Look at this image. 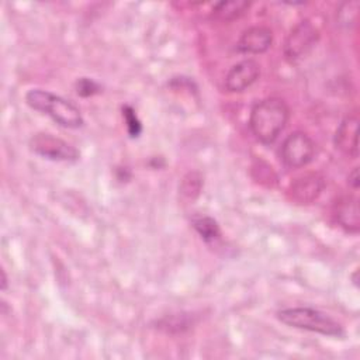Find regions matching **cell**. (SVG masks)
Listing matches in <instances>:
<instances>
[{"label":"cell","instance_id":"cell-1","mask_svg":"<svg viewBox=\"0 0 360 360\" xmlns=\"http://www.w3.org/2000/svg\"><path fill=\"white\" fill-rule=\"evenodd\" d=\"M290 108L280 97H267L257 101L249 115V127L255 138L263 145H271L285 128Z\"/></svg>","mask_w":360,"mask_h":360},{"label":"cell","instance_id":"cell-11","mask_svg":"<svg viewBox=\"0 0 360 360\" xmlns=\"http://www.w3.org/2000/svg\"><path fill=\"white\" fill-rule=\"evenodd\" d=\"M335 219L346 232L357 233L360 231V211L357 198L352 195L340 198L335 205Z\"/></svg>","mask_w":360,"mask_h":360},{"label":"cell","instance_id":"cell-16","mask_svg":"<svg viewBox=\"0 0 360 360\" xmlns=\"http://www.w3.org/2000/svg\"><path fill=\"white\" fill-rule=\"evenodd\" d=\"M357 11H359V1L354 0V1L342 3L336 14L338 22L346 28L353 27L357 21Z\"/></svg>","mask_w":360,"mask_h":360},{"label":"cell","instance_id":"cell-13","mask_svg":"<svg viewBox=\"0 0 360 360\" xmlns=\"http://www.w3.org/2000/svg\"><path fill=\"white\" fill-rule=\"evenodd\" d=\"M156 328L165 333H181L188 330L194 325V315L193 314H170L165 315L155 322Z\"/></svg>","mask_w":360,"mask_h":360},{"label":"cell","instance_id":"cell-9","mask_svg":"<svg viewBox=\"0 0 360 360\" xmlns=\"http://www.w3.org/2000/svg\"><path fill=\"white\" fill-rule=\"evenodd\" d=\"M323 179L316 173H307L297 177L288 188V194L295 204L307 205L314 202L323 190Z\"/></svg>","mask_w":360,"mask_h":360},{"label":"cell","instance_id":"cell-15","mask_svg":"<svg viewBox=\"0 0 360 360\" xmlns=\"http://www.w3.org/2000/svg\"><path fill=\"white\" fill-rule=\"evenodd\" d=\"M202 188V177L198 172H188L180 183V193L188 200H194L200 195Z\"/></svg>","mask_w":360,"mask_h":360},{"label":"cell","instance_id":"cell-18","mask_svg":"<svg viewBox=\"0 0 360 360\" xmlns=\"http://www.w3.org/2000/svg\"><path fill=\"white\" fill-rule=\"evenodd\" d=\"M75 89H76V93L80 97H90V96H94V94L100 93L101 86L90 77H80V79L76 80Z\"/></svg>","mask_w":360,"mask_h":360},{"label":"cell","instance_id":"cell-5","mask_svg":"<svg viewBox=\"0 0 360 360\" xmlns=\"http://www.w3.org/2000/svg\"><path fill=\"white\" fill-rule=\"evenodd\" d=\"M28 146L37 156L52 162H76L80 158L79 150L72 143L49 132L34 134L28 141Z\"/></svg>","mask_w":360,"mask_h":360},{"label":"cell","instance_id":"cell-2","mask_svg":"<svg viewBox=\"0 0 360 360\" xmlns=\"http://www.w3.org/2000/svg\"><path fill=\"white\" fill-rule=\"evenodd\" d=\"M25 103L30 108L46 114L63 128L77 129L84 124L80 108L73 101L52 91L31 89L25 93Z\"/></svg>","mask_w":360,"mask_h":360},{"label":"cell","instance_id":"cell-17","mask_svg":"<svg viewBox=\"0 0 360 360\" xmlns=\"http://www.w3.org/2000/svg\"><path fill=\"white\" fill-rule=\"evenodd\" d=\"M122 117L127 124V129L131 138H136L142 132V124L135 112V110L131 105H124L122 107Z\"/></svg>","mask_w":360,"mask_h":360},{"label":"cell","instance_id":"cell-20","mask_svg":"<svg viewBox=\"0 0 360 360\" xmlns=\"http://www.w3.org/2000/svg\"><path fill=\"white\" fill-rule=\"evenodd\" d=\"M7 288V276H6V271L1 270V290L4 291Z\"/></svg>","mask_w":360,"mask_h":360},{"label":"cell","instance_id":"cell-14","mask_svg":"<svg viewBox=\"0 0 360 360\" xmlns=\"http://www.w3.org/2000/svg\"><path fill=\"white\" fill-rule=\"evenodd\" d=\"M191 225L204 242H214L221 236V229L218 222L208 215L193 217Z\"/></svg>","mask_w":360,"mask_h":360},{"label":"cell","instance_id":"cell-12","mask_svg":"<svg viewBox=\"0 0 360 360\" xmlns=\"http://www.w3.org/2000/svg\"><path fill=\"white\" fill-rule=\"evenodd\" d=\"M250 8V1L246 0H228L218 1L212 6L211 17L221 22H231L248 13Z\"/></svg>","mask_w":360,"mask_h":360},{"label":"cell","instance_id":"cell-10","mask_svg":"<svg viewBox=\"0 0 360 360\" xmlns=\"http://www.w3.org/2000/svg\"><path fill=\"white\" fill-rule=\"evenodd\" d=\"M333 143L343 155L353 159L359 156V118L356 114L347 115L340 121Z\"/></svg>","mask_w":360,"mask_h":360},{"label":"cell","instance_id":"cell-7","mask_svg":"<svg viewBox=\"0 0 360 360\" xmlns=\"http://www.w3.org/2000/svg\"><path fill=\"white\" fill-rule=\"evenodd\" d=\"M259 75L260 65L255 59H243L228 70L224 87L228 93H242L259 79Z\"/></svg>","mask_w":360,"mask_h":360},{"label":"cell","instance_id":"cell-3","mask_svg":"<svg viewBox=\"0 0 360 360\" xmlns=\"http://www.w3.org/2000/svg\"><path fill=\"white\" fill-rule=\"evenodd\" d=\"M277 319L294 329L308 330L330 338H343V326L326 312L312 307H290L276 312Z\"/></svg>","mask_w":360,"mask_h":360},{"label":"cell","instance_id":"cell-4","mask_svg":"<svg viewBox=\"0 0 360 360\" xmlns=\"http://www.w3.org/2000/svg\"><path fill=\"white\" fill-rule=\"evenodd\" d=\"M319 39V31L318 28L309 21L302 20L298 24L294 25V28L287 35L284 45H283V53L284 58L290 63H297L302 60L318 44Z\"/></svg>","mask_w":360,"mask_h":360},{"label":"cell","instance_id":"cell-6","mask_svg":"<svg viewBox=\"0 0 360 360\" xmlns=\"http://www.w3.org/2000/svg\"><path fill=\"white\" fill-rule=\"evenodd\" d=\"M316 153V143L314 139L302 132L295 131L290 134L281 143L280 159L288 169H301L309 165Z\"/></svg>","mask_w":360,"mask_h":360},{"label":"cell","instance_id":"cell-8","mask_svg":"<svg viewBox=\"0 0 360 360\" xmlns=\"http://www.w3.org/2000/svg\"><path fill=\"white\" fill-rule=\"evenodd\" d=\"M273 44V32L264 25H253L246 28L238 42L236 51L243 55H260L269 51Z\"/></svg>","mask_w":360,"mask_h":360},{"label":"cell","instance_id":"cell-19","mask_svg":"<svg viewBox=\"0 0 360 360\" xmlns=\"http://www.w3.org/2000/svg\"><path fill=\"white\" fill-rule=\"evenodd\" d=\"M347 184L353 188V190H357L359 188V184H360V180H359V167H354L349 176H347Z\"/></svg>","mask_w":360,"mask_h":360}]
</instances>
